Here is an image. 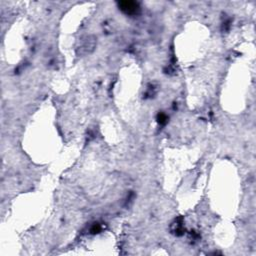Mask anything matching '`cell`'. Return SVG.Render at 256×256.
I'll return each mask as SVG.
<instances>
[{"label":"cell","instance_id":"3","mask_svg":"<svg viewBox=\"0 0 256 256\" xmlns=\"http://www.w3.org/2000/svg\"><path fill=\"white\" fill-rule=\"evenodd\" d=\"M100 231H101V226H100V224H98V223H94V225H93L90 229V232L92 234H97Z\"/></svg>","mask_w":256,"mask_h":256},{"label":"cell","instance_id":"2","mask_svg":"<svg viewBox=\"0 0 256 256\" xmlns=\"http://www.w3.org/2000/svg\"><path fill=\"white\" fill-rule=\"evenodd\" d=\"M167 120H168V117H167V115L165 113H158L157 121H158V123H159V124H161V125L166 124Z\"/></svg>","mask_w":256,"mask_h":256},{"label":"cell","instance_id":"1","mask_svg":"<svg viewBox=\"0 0 256 256\" xmlns=\"http://www.w3.org/2000/svg\"><path fill=\"white\" fill-rule=\"evenodd\" d=\"M119 9L127 15H136L140 11V6L135 1H121L118 3Z\"/></svg>","mask_w":256,"mask_h":256}]
</instances>
